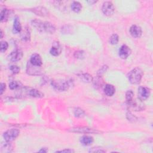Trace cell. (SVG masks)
<instances>
[{
	"mask_svg": "<svg viewBox=\"0 0 153 153\" xmlns=\"http://www.w3.org/2000/svg\"><path fill=\"white\" fill-rule=\"evenodd\" d=\"M74 57L76 59H83L84 57V52L82 50H78V51H76L74 53Z\"/></svg>",
	"mask_w": 153,
	"mask_h": 153,
	"instance_id": "1f68e13d",
	"label": "cell"
},
{
	"mask_svg": "<svg viewBox=\"0 0 153 153\" xmlns=\"http://www.w3.org/2000/svg\"><path fill=\"white\" fill-rule=\"evenodd\" d=\"M131 108H133L134 111H142L145 109L144 104L142 103V101L140 100H132L130 103H128Z\"/></svg>",
	"mask_w": 153,
	"mask_h": 153,
	"instance_id": "9c48e42d",
	"label": "cell"
},
{
	"mask_svg": "<svg viewBox=\"0 0 153 153\" xmlns=\"http://www.w3.org/2000/svg\"><path fill=\"white\" fill-rule=\"evenodd\" d=\"M56 31V27L49 22H44V32L53 34Z\"/></svg>",
	"mask_w": 153,
	"mask_h": 153,
	"instance_id": "2e32d148",
	"label": "cell"
},
{
	"mask_svg": "<svg viewBox=\"0 0 153 153\" xmlns=\"http://www.w3.org/2000/svg\"><path fill=\"white\" fill-rule=\"evenodd\" d=\"M8 47V44L7 41H2L1 42V48H0V51L1 53H4L5 52L7 48Z\"/></svg>",
	"mask_w": 153,
	"mask_h": 153,
	"instance_id": "4dcf8cb0",
	"label": "cell"
},
{
	"mask_svg": "<svg viewBox=\"0 0 153 153\" xmlns=\"http://www.w3.org/2000/svg\"><path fill=\"white\" fill-rule=\"evenodd\" d=\"M143 75V71L140 68H135L129 72L127 75V78L131 84H138L141 81Z\"/></svg>",
	"mask_w": 153,
	"mask_h": 153,
	"instance_id": "7a4b0ae2",
	"label": "cell"
},
{
	"mask_svg": "<svg viewBox=\"0 0 153 153\" xmlns=\"http://www.w3.org/2000/svg\"><path fill=\"white\" fill-rule=\"evenodd\" d=\"M13 29V32L15 33H18L21 32V31L22 30V25H21L20 22V19L17 16H16L14 18Z\"/></svg>",
	"mask_w": 153,
	"mask_h": 153,
	"instance_id": "e0dca14e",
	"label": "cell"
},
{
	"mask_svg": "<svg viewBox=\"0 0 153 153\" xmlns=\"http://www.w3.org/2000/svg\"><path fill=\"white\" fill-rule=\"evenodd\" d=\"M27 93L30 96L35 97V98H42L44 96V94L41 91H40L39 90L35 89V88L30 89L29 90H28Z\"/></svg>",
	"mask_w": 153,
	"mask_h": 153,
	"instance_id": "d6986e66",
	"label": "cell"
},
{
	"mask_svg": "<svg viewBox=\"0 0 153 153\" xmlns=\"http://www.w3.org/2000/svg\"><path fill=\"white\" fill-rule=\"evenodd\" d=\"M22 87V84L18 81H13L9 83V87L11 90H16Z\"/></svg>",
	"mask_w": 153,
	"mask_h": 153,
	"instance_id": "484cf974",
	"label": "cell"
},
{
	"mask_svg": "<svg viewBox=\"0 0 153 153\" xmlns=\"http://www.w3.org/2000/svg\"><path fill=\"white\" fill-rule=\"evenodd\" d=\"M94 141L93 137L90 136H83L80 138V142L84 146L90 145Z\"/></svg>",
	"mask_w": 153,
	"mask_h": 153,
	"instance_id": "44dd1931",
	"label": "cell"
},
{
	"mask_svg": "<svg viewBox=\"0 0 153 153\" xmlns=\"http://www.w3.org/2000/svg\"><path fill=\"white\" fill-rule=\"evenodd\" d=\"M74 114L75 117L78 118H82L85 115L84 111L80 108H75L74 110Z\"/></svg>",
	"mask_w": 153,
	"mask_h": 153,
	"instance_id": "4316f807",
	"label": "cell"
},
{
	"mask_svg": "<svg viewBox=\"0 0 153 153\" xmlns=\"http://www.w3.org/2000/svg\"><path fill=\"white\" fill-rule=\"evenodd\" d=\"M61 30H62V32L64 34L69 33L72 30V27L69 25H65L62 27Z\"/></svg>",
	"mask_w": 153,
	"mask_h": 153,
	"instance_id": "f546056e",
	"label": "cell"
},
{
	"mask_svg": "<svg viewBox=\"0 0 153 153\" xmlns=\"http://www.w3.org/2000/svg\"><path fill=\"white\" fill-rule=\"evenodd\" d=\"M150 96V90L146 87L140 86L138 88V98L139 100L143 101L145 100Z\"/></svg>",
	"mask_w": 153,
	"mask_h": 153,
	"instance_id": "8992f818",
	"label": "cell"
},
{
	"mask_svg": "<svg viewBox=\"0 0 153 153\" xmlns=\"http://www.w3.org/2000/svg\"><path fill=\"white\" fill-rule=\"evenodd\" d=\"M20 134V130L17 128L10 129L3 134V137L7 142H12L15 140Z\"/></svg>",
	"mask_w": 153,
	"mask_h": 153,
	"instance_id": "3957f363",
	"label": "cell"
},
{
	"mask_svg": "<svg viewBox=\"0 0 153 153\" xmlns=\"http://www.w3.org/2000/svg\"><path fill=\"white\" fill-rule=\"evenodd\" d=\"M47 149L45 148H41V149H40L39 151V152H47Z\"/></svg>",
	"mask_w": 153,
	"mask_h": 153,
	"instance_id": "f35d334b",
	"label": "cell"
},
{
	"mask_svg": "<svg viewBox=\"0 0 153 153\" xmlns=\"http://www.w3.org/2000/svg\"><path fill=\"white\" fill-rule=\"evenodd\" d=\"M62 51V48L60 43L57 41H55L53 43V45L50 50V53L53 56H58Z\"/></svg>",
	"mask_w": 153,
	"mask_h": 153,
	"instance_id": "30bf717a",
	"label": "cell"
},
{
	"mask_svg": "<svg viewBox=\"0 0 153 153\" xmlns=\"http://www.w3.org/2000/svg\"><path fill=\"white\" fill-rule=\"evenodd\" d=\"M31 25L39 32H44V22H42L41 20L35 19L31 20Z\"/></svg>",
	"mask_w": 153,
	"mask_h": 153,
	"instance_id": "9a60e30c",
	"label": "cell"
},
{
	"mask_svg": "<svg viewBox=\"0 0 153 153\" xmlns=\"http://www.w3.org/2000/svg\"><path fill=\"white\" fill-rule=\"evenodd\" d=\"M31 11L37 16L41 17L47 16L49 14V12L47 10V9L44 7H37L32 8Z\"/></svg>",
	"mask_w": 153,
	"mask_h": 153,
	"instance_id": "4fadbf2b",
	"label": "cell"
},
{
	"mask_svg": "<svg viewBox=\"0 0 153 153\" xmlns=\"http://www.w3.org/2000/svg\"><path fill=\"white\" fill-rule=\"evenodd\" d=\"M51 84L55 90L60 91H67L73 85V81L72 79L52 80L51 81Z\"/></svg>",
	"mask_w": 153,
	"mask_h": 153,
	"instance_id": "6da1fadb",
	"label": "cell"
},
{
	"mask_svg": "<svg viewBox=\"0 0 153 153\" xmlns=\"http://www.w3.org/2000/svg\"><path fill=\"white\" fill-rule=\"evenodd\" d=\"M57 152H74V151L73 149H65L61 151H57Z\"/></svg>",
	"mask_w": 153,
	"mask_h": 153,
	"instance_id": "74e56055",
	"label": "cell"
},
{
	"mask_svg": "<svg viewBox=\"0 0 153 153\" xmlns=\"http://www.w3.org/2000/svg\"><path fill=\"white\" fill-rule=\"evenodd\" d=\"M12 151V145L10 142H7L2 143L1 145V152H10Z\"/></svg>",
	"mask_w": 153,
	"mask_h": 153,
	"instance_id": "cb8c5ba5",
	"label": "cell"
},
{
	"mask_svg": "<svg viewBox=\"0 0 153 153\" xmlns=\"http://www.w3.org/2000/svg\"><path fill=\"white\" fill-rule=\"evenodd\" d=\"M131 50L129 47L126 45H123L119 49L118 55L122 59H127L131 54Z\"/></svg>",
	"mask_w": 153,
	"mask_h": 153,
	"instance_id": "ba28073f",
	"label": "cell"
},
{
	"mask_svg": "<svg viewBox=\"0 0 153 153\" xmlns=\"http://www.w3.org/2000/svg\"><path fill=\"white\" fill-rule=\"evenodd\" d=\"M119 37L118 35L116 33L112 35L109 38V42L112 45H115L118 42Z\"/></svg>",
	"mask_w": 153,
	"mask_h": 153,
	"instance_id": "83f0119b",
	"label": "cell"
},
{
	"mask_svg": "<svg viewBox=\"0 0 153 153\" xmlns=\"http://www.w3.org/2000/svg\"><path fill=\"white\" fill-rule=\"evenodd\" d=\"M127 118L128 120L130 121H134V120H136V118L135 116H134L133 114H131L130 112L127 113Z\"/></svg>",
	"mask_w": 153,
	"mask_h": 153,
	"instance_id": "d590c367",
	"label": "cell"
},
{
	"mask_svg": "<svg viewBox=\"0 0 153 153\" xmlns=\"http://www.w3.org/2000/svg\"><path fill=\"white\" fill-rule=\"evenodd\" d=\"M90 152H105L106 151L100 147H93L89 149Z\"/></svg>",
	"mask_w": 153,
	"mask_h": 153,
	"instance_id": "d6a6232c",
	"label": "cell"
},
{
	"mask_svg": "<svg viewBox=\"0 0 153 153\" xmlns=\"http://www.w3.org/2000/svg\"><path fill=\"white\" fill-rule=\"evenodd\" d=\"M134 97V93L132 90H128L126 93V99L127 101V103H130L133 99Z\"/></svg>",
	"mask_w": 153,
	"mask_h": 153,
	"instance_id": "f1b7e54d",
	"label": "cell"
},
{
	"mask_svg": "<svg viewBox=\"0 0 153 153\" xmlns=\"http://www.w3.org/2000/svg\"><path fill=\"white\" fill-rule=\"evenodd\" d=\"M78 77L84 82L89 83L93 81V78L92 76L88 73H82L78 75Z\"/></svg>",
	"mask_w": 153,
	"mask_h": 153,
	"instance_id": "603a6c76",
	"label": "cell"
},
{
	"mask_svg": "<svg viewBox=\"0 0 153 153\" xmlns=\"http://www.w3.org/2000/svg\"><path fill=\"white\" fill-rule=\"evenodd\" d=\"M102 11L105 16H111L115 12V7L111 2L106 1L103 4Z\"/></svg>",
	"mask_w": 153,
	"mask_h": 153,
	"instance_id": "5b68a950",
	"label": "cell"
},
{
	"mask_svg": "<svg viewBox=\"0 0 153 153\" xmlns=\"http://www.w3.org/2000/svg\"><path fill=\"white\" fill-rule=\"evenodd\" d=\"M71 7L72 10L76 13H79L82 10V5L78 1H74L71 4Z\"/></svg>",
	"mask_w": 153,
	"mask_h": 153,
	"instance_id": "d4e9b609",
	"label": "cell"
},
{
	"mask_svg": "<svg viewBox=\"0 0 153 153\" xmlns=\"http://www.w3.org/2000/svg\"><path fill=\"white\" fill-rule=\"evenodd\" d=\"M5 88H6L5 84L4 82H1V89H0V94L1 95H2L3 94V93L5 90Z\"/></svg>",
	"mask_w": 153,
	"mask_h": 153,
	"instance_id": "8d00e7d4",
	"label": "cell"
},
{
	"mask_svg": "<svg viewBox=\"0 0 153 153\" xmlns=\"http://www.w3.org/2000/svg\"><path fill=\"white\" fill-rule=\"evenodd\" d=\"M10 70L14 74H19L20 71V68L18 66H16V65H11L10 67Z\"/></svg>",
	"mask_w": 153,
	"mask_h": 153,
	"instance_id": "836d02e7",
	"label": "cell"
},
{
	"mask_svg": "<svg viewBox=\"0 0 153 153\" xmlns=\"http://www.w3.org/2000/svg\"><path fill=\"white\" fill-rule=\"evenodd\" d=\"M29 62L36 66H41L42 64V60L41 59V57L40 56L39 54H37V53H35L33 54L30 58V60Z\"/></svg>",
	"mask_w": 153,
	"mask_h": 153,
	"instance_id": "5bb4252c",
	"label": "cell"
},
{
	"mask_svg": "<svg viewBox=\"0 0 153 153\" xmlns=\"http://www.w3.org/2000/svg\"><path fill=\"white\" fill-rule=\"evenodd\" d=\"M0 34H1V38L2 39V37H3V35H4V34H3V32H2V30H1V33H0Z\"/></svg>",
	"mask_w": 153,
	"mask_h": 153,
	"instance_id": "60d3db41",
	"label": "cell"
},
{
	"mask_svg": "<svg viewBox=\"0 0 153 153\" xmlns=\"http://www.w3.org/2000/svg\"><path fill=\"white\" fill-rule=\"evenodd\" d=\"M41 66H35V68L33 69V65H32L29 62L27 63V68H26V72L29 75H40L41 74V71L40 69Z\"/></svg>",
	"mask_w": 153,
	"mask_h": 153,
	"instance_id": "8fae6325",
	"label": "cell"
},
{
	"mask_svg": "<svg viewBox=\"0 0 153 153\" xmlns=\"http://www.w3.org/2000/svg\"><path fill=\"white\" fill-rule=\"evenodd\" d=\"M87 2H88V3H89L90 4L92 5L93 4L96 3V1H87Z\"/></svg>",
	"mask_w": 153,
	"mask_h": 153,
	"instance_id": "ab89813d",
	"label": "cell"
},
{
	"mask_svg": "<svg viewBox=\"0 0 153 153\" xmlns=\"http://www.w3.org/2000/svg\"><path fill=\"white\" fill-rule=\"evenodd\" d=\"M71 132L73 133H96L98 134L100 133V131L95 130L94 128H91L88 127H73L69 129Z\"/></svg>",
	"mask_w": 153,
	"mask_h": 153,
	"instance_id": "277c9868",
	"label": "cell"
},
{
	"mask_svg": "<svg viewBox=\"0 0 153 153\" xmlns=\"http://www.w3.org/2000/svg\"><path fill=\"white\" fill-rule=\"evenodd\" d=\"M130 33L131 35L134 38H140L142 33V29L137 25H132L130 28Z\"/></svg>",
	"mask_w": 153,
	"mask_h": 153,
	"instance_id": "7c38bea8",
	"label": "cell"
},
{
	"mask_svg": "<svg viewBox=\"0 0 153 153\" xmlns=\"http://www.w3.org/2000/svg\"><path fill=\"white\" fill-rule=\"evenodd\" d=\"M22 57H23L22 51L19 49H17L11 52V53L8 56V59L11 62H16L21 60Z\"/></svg>",
	"mask_w": 153,
	"mask_h": 153,
	"instance_id": "52a82bcc",
	"label": "cell"
},
{
	"mask_svg": "<svg viewBox=\"0 0 153 153\" xmlns=\"http://www.w3.org/2000/svg\"><path fill=\"white\" fill-rule=\"evenodd\" d=\"M103 91L106 96H112L114 94V93L115 92V88L114 85H112L111 84H107L104 86Z\"/></svg>",
	"mask_w": 153,
	"mask_h": 153,
	"instance_id": "ac0fdd59",
	"label": "cell"
},
{
	"mask_svg": "<svg viewBox=\"0 0 153 153\" xmlns=\"http://www.w3.org/2000/svg\"><path fill=\"white\" fill-rule=\"evenodd\" d=\"M21 38L24 41H28L30 38V30L28 27H25L24 30L21 31Z\"/></svg>",
	"mask_w": 153,
	"mask_h": 153,
	"instance_id": "ffe728a7",
	"label": "cell"
},
{
	"mask_svg": "<svg viewBox=\"0 0 153 153\" xmlns=\"http://www.w3.org/2000/svg\"><path fill=\"white\" fill-rule=\"evenodd\" d=\"M107 69H108V66H107L106 65L103 66L99 69V71H98V72H97V76H98L99 77H100V76L106 71Z\"/></svg>",
	"mask_w": 153,
	"mask_h": 153,
	"instance_id": "e575fe53",
	"label": "cell"
},
{
	"mask_svg": "<svg viewBox=\"0 0 153 153\" xmlns=\"http://www.w3.org/2000/svg\"><path fill=\"white\" fill-rule=\"evenodd\" d=\"M1 22H7L10 17V11L7 8H4L1 11Z\"/></svg>",
	"mask_w": 153,
	"mask_h": 153,
	"instance_id": "7402d4cb",
	"label": "cell"
}]
</instances>
